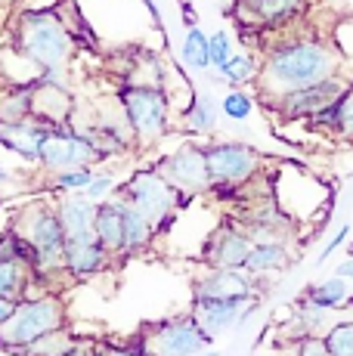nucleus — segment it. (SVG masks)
Instances as JSON below:
<instances>
[{
  "mask_svg": "<svg viewBox=\"0 0 353 356\" xmlns=\"http://www.w3.org/2000/svg\"><path fill=\"white\" fill-rule=\"evenodd\" d=\"M208 47H211V68H223L236 56V38L227 29H217L208 34Z\"/></svg>",
  "mask_w": 353,
  "mask_h": 356,
  "instance_id": "33",
  "label": "nucleus"
},
{
  "mask_svg": "<svg viewBox=\"0 0 353 356\" xmlns=\"http://www.w3.org/2000/svg\"><path fill=\"white\" fill-rule=\"evenodd\" d=\"M103 159L93 140L84 134L74 121H65V124H56L47 130L44 143H40V168L47 174H59V170H69V168H97Z\"/></svg>",
  "mask_w": 353,
  "mask_h": 356,
  "instance_id": "8",
  "label": "nucleus"
},
{
  "mask_svg": "<svg viewBox=\"0 0 353 356\" xmlns=\"http://www.w3.org/2000/svg\"><path fill=\"white\" fill-rule=\"evenodd\" d=\"M93 174H97V168H90V164L59 170V174H50V189L53 193H84V189L90 186Z\"/></svg>",
  "mask_w": 353,
  "mask_h": 356,
  "instance_id": "31",
  "label": "nucleus"
},
{
  "mask_svg": "<svg viewBox=\"0 0 353 356\" xmlns=\"http://www.w3.org/2000/svg\"><path fill=\"white\" fill-rule=\"evenodd\" d=\"M341 74V53L316 34H291L267 47L257 74V97L273 102L291 90Z\"/></svg>",
  "mask_w": 353,
  "mask_h": 356,
  "instance_id": "1",
  "label": "nucleus"
},
{
  "mask_svg": "<svg viewBox=\"0 0 353 356\" xmlns=\"http://www.w3.org/2000/svg\"><path fill=\"white\" fill-rule=\"evenodd\" d=\"M180 63L186 72L192 74H205L211 72V47H208V34L199 29V25H192V29H186L180 40Z\"/></svg>",
  "mask_w": 353,
  "mask_h": 356,
  "instance_id": "25",
  "label": "nucleus"
},
{
  "mask_svg": "<svg viewBox=\"0 0 353 356\" xmlns=\"http://www.w3.org/2000/svg\"><path fill=\"white\" fill-rule=\"evenodd\" d=\"M199 356H220V353H217V350H211V347H208V350H202Z\"/></svg>",
  "mask_w": 353,
  "mask_h": 356,
  "instance_id": "42",
  "label": "nucleus"
},
{
  "mask_svg": "<svg viewBox=\"0 0 353 356\" xmlns=\"http://www.w3.org/2000/svg\"><path fill=\"white\" fill-rule=\"evenodd\" d=\"M115 102H118L137 143H158L161 136L171 134V97H167L165 87L124 81L118 87Z\"/></svg>",
  "mask_w": 353,
  "mask_h": 356,
  "instance_id": "5",
  "label": "nucleus"
},
{
  "mask_svg": "<svg viewBox=\"0 0 353 356\" xmlns=\"http://www.w3.org/2000/svg\"><path fill=\"white\" fill-rule=\"evenodd\" d=\"M350 310H353V298H350Z\"/></svg>",
  "mask_w": 353,
  "mask_h": 356,
  "instance_id": "43",
  "label": "nucleus"
},
{
  "mask_svg": "<svg viewBox=\"0 0 353 356\" xmlns=\"http://www.w3.org/2000/svg\"><path fill=\"white\" fill-rule=\"evenodd\" d=\"M288 260H291L288 245H285L282 238H261V242H254V248H251L242 270H245L251 279H263V276H273V273L285 270Z\"/></svg>",
  "mask_w": 353,
  "mask_h": 356,
  "instance_id": "22",
  "label": "nucleus"
},
{
  "mask_svg": "<svg viewBox=\"0 0 353 356\" xmlns=\"http://www.w3.org/2000/svg\"><path fill=\"white\" fill-rule=\"evenodd\" d=\"M335 134L344 140H353V84L338 99V118H335Z\"/></svg>",
  "mask_w": 353,
  "mask_h": 356,
  "instance_id": "35",
  "label": "nucleus"
},
{
  "mask_svg": "<svg viewBox=\"0 0 353 356\" xmlns=\"http://www.w3.org/2000/svg\"><path fill=\"white\" fill-rule=\"evenodd\" d=\"M335 276H341V279H347V282L353 285V248H350V254L341 260V264L335 266Z\"/></svg>",
  "mask_w": 353,
  "mask_h": 356,
  "instance_id": "39",
  "label": "nucleus"
},
{
  "mask_svg": "<svg viewBox=\"0 0 353 356\" xmlns=\"http://www.w3.org/2000/svg\"><path fill=\"white\" fill-rule=\"evenodd\" d=\"M236 16L254 29H282L301 19L307 0H236Z\"/></svg>",
  "mask_w": 353,
  "mask_h": 356,
  "instance_id": "16",
  "label": "nucleus"
},
{
  "mask_svg": "<svg viewBox=\"0 0 353 356\" xmlns=\"http://www.w3.org/2000/svg\"><path fill=\"white\" fill-rule=\"evenodd\" d=\"M16 229L28 238V245L35 248V273L38 279L50 276V273L63 270V257H65V236L63 220H59L56 208L50 202H35L19 214Z\"/></svg>",
  "mask_w": 353,
  "mask_h": 356,
  "instance_id": "6",
  "label": "nucleus"
},
{
  "mask_svg": "<svg viewBox=\"0 0 353 356\" xmlns=\"http://www.w3.org/2000/svg\"><path fill=\"white\" fill-rule=\"evenodd\" d=\"M155 168L183 198L211 193V170H208L205 146H199V143H183V146L165 152L155 161Z\"/></svg>",
  "mask_w": 353,
  "mask_h": 356,
  "instance_id": "9",
  "label": "nucleus"
},
{
  "mask_svg": "<svg viewBox=\"0 0 353 356\" xmlns=\"http://www.w3.org/2000/svg\"><path fill=\"white\" fill-rule=\"evenodd\" d=\"M74 112H78V102H74L65 84H56V81L47 78H38L31 84V115L38 121H44L47 127L65 124V121L74 118Z\"/></svg>",
  "mask_w": 353,
  "mask_h": 356,
  "instance_id": "13",
  "label": "nucleus"
},
{
  "mask_svg": "<svg viewBox=\"0 0 353 356\" xmlns=\"http://www.w3.org/2000/svg\"><path fill=\"white\" fill-rule=\"evenodd\" d=\"M220 124V102L211 93H192L189 106L180 115V127L189 136H211Z\"/></svg>",
  "mask_w": 353,
  "mask_h": 356,
  "instance_id": "21",
  "label": "nucleus"
},
{
  "mask_svg": "<svg viewBox=\"0 0 353 356\" xmlns=\"http://www.w3.org/2000/svg\"><path fill=\"white\" fill-rule=\"evenodd\" d=\"M208 170H211V193H236L261 174V152L242 140H217L205 146Z\"/></svg>",
  "mask_w": 353,
  "mask_h": 356,
  "instance_id": "7",
  "label": "nucleus"
},
{
  "mask_svg": "<svg viewBox=\"0 0 353 356\" xmlns=\"http://www.w3.org/2000/svg\"><path fill=\"white\" fill-rule=\"evenodd\" d=\"M13 44L25 53L38 68H65L74 53V38L56 6L22 10L13 29Z\"/></svg>",
  "mask_w": 353,
  "mask_h": 356,
  "instance_id": "2",
  "label": "nucleus"
},
{
  "mask_svg": "<svg viewBox=\"0 0 353 356\" xmlns=\"http://www.w3.org/2000/svg\"><path fill=\"white\" fill-rule=\"evenodd\" d=\"M307 298L313 300V304H319L322 310L335 313V310H344V307H350V298H353V285L347 282V279L341 276H325L319 279V282H313L307 289Z\"/></svg>",
  "mask_w": 353,
  "mask_h": 356,
  "instance_id": "24",
  "label": "nucleus"
},
{
  "mask_svg": "<svg viewBox=\"0 0 353 356\" xmlns=\"http://www.w3.org/2000/svg\"><path fill=\"white\" fill-rule=\"evenodd\" d=\"M124 211L127 202L118 193L112 198H103L97 208V238L115 257H121V245H124Z\"/></svg>",
  "mask_w": 353,
  "mask_h": 356,
  "instance_id": "20",
  "label": "nucleus"
},
{
  "mask_svg": "<svg viewBox=\"0 0 353 356\" xmlns=\"http://www.w3.org/2000/svg\"><path fill=\"white\" fill-rule=\"evenodd\" d=\"M90 356H93V353H90Z\"/></svg>",
  "mask_w": 353,
  "mask_h": 356,
  "instance_id": "44",
  "label": "nucleus"
},
{
  "mask_svg": "<svg viewBox=\"0 0 353 356\" xmlns=\"http://www.w3.org/2000/svg\"><path fill=\"white\" fill-rule=\"evenodd\" d=\"M288 344H291V356H329L322 334H304V338L288 341Z\"/></svg>",
  "mask_w": 353,
  "mask_h": 356,
  "instance_id": "37",
  "label": "nucleus"
},
{
  "mask_svg": "<svg viewBox=\"0 0 353 356\" xmlns=\"http://www.w3.org/2000/svg\"><path fill=\"white\" fill-rule=\"evenodd\" d=\"M251 298L254 279L242 266H208L192 285V300H217V298Z\"/></svg>",
  "mask_w": 353,
  "mask_h": 356,
  "instance_id": "14",
  "label": "nucleus"
},
{
  "mask_svg": "<svg viewBox=\"0 0 353 356\" xmlns=\"http://www.w3.org/2000/svg\"><path fill=\"white\" fill-rule=\"evenodd\" d=\"M118 186H121L118 174H115V170H108V168H103V170H97V174H93L90 186H87L84 193L90 195L93 202H103V198H112L115 193H118Z\"/></svg>",
  "mask_w": 353,
  "mask_h": 356,
  "instance_id": "34",
  "label": "nucleus"
},
{
  "mask_svg": "<svg viewBox=\"0 0 353 356\" xmlns=\"http://www.w3.org/2000/svg\"><path fill=\"white\" fill-rule=\"evenodd\" d=\"M211 72H217L214 81H220L227 87H248V84H257L261 63L254 56H248V53H236L223 68H211Z\"/></svg>",
  "mask_w": 353,
  "mask_h": 356,
  "instance_id": "28",
  "label": "nucleus"
},
{
  "mask_svg": "<svg viewBox=\"0 0 353 356\" xmlns=\"http://www.w3.org/2000/svg\"><path fill=\"white\" fill-rule=\"evenodd\" d=\"M118 195L131 204L133 211L149 220L155 227V232H165L176 220V211H180L183 195L176 193L171 183L161 177V170L155 168H137L121 180Z\"/></svg>",
  "mask_w": 353,
  "mask_h": 356,
  "instance_id": "4",
  "label": "nucleus"
},
{
  "mask_svg": "<svg viewBox=\"0 0 353 356\" xmlns=\"http://www.w3.org/2000/svg\"><path fill=\"white\" fill-rule=\"evenodd\" d=\"M6 180H10V170H6L3 164H0V183H6Z\"/></svg>",
  "mask_w": 353,
  "mask_h": 356,
  "instance_id": "41",
  "label": "nucleus"
},
{
  "mask_svg": "<svg viewBox=\"0 0 353 356\" xmlns=\"http://www.w3.org/2000/svg\"><path fill=\"white\" fill-rule=\"evenodd\" d=\"M155 227L149 220H142L137 211L127 204L124 211V245H121V257H131V254H140V251H146L149 245L155 242Z\"/></svg>",
  "mask_w": 353,
  "mask_h": 356,
  "instance_id": "27",
  "label": "nucleus"
},
{
  "mask_svg": "<svg viewBox=\"0 0 353 356\" xmlns=\"http://www.w3.org/2000/svg\"><path fill=\"white\" fill-rule=\"evenodd\" d=\"M251 304V298H217V300H192V316L199 328L208 334V341L220 338V334H227L229 328L239 325L242 313H245V307Z\"/></svg>",
  "mask_w": 353,
  "mask_h": 356,
  "instance_id": "15",
  "label": "nucleus"
},
{
  "mask_svg": "<svg viewBox=\"0 0 353 356\" xmlns=\"http://www.w3.org/2000/svg\"><path fill=\"white\" fill-rule=\"evenodd\" d=\"M63 229L69 238H84V236H97V208L99 202H93L87 193H63L53 202Z\"/></svg>",
  "mask_w": 353,
  "mask_h": 356,
  "instance_id": "19",
  "label": "nucleus"
},
{
  "mask_svg": "<svg viewBox=\"0 0 353 356\" xmlns=\"http://www.w3.org/2000/svg\"><path fill=\"white\" fill-rule=\"evenodd\" d=\"M47 130L50 127L44 121H38L35 115L19 121H0V146L16 152L28 164H40V143H44Z\"/></svg>",
  "mask_w": 353,
  "mask_h": 356,
  "instance_id": "18",
  "label": "nucleus"
},
{
  "mask_svg": "<svg viewBox=\"0 0 353 356\" xmlns=\"http://www.w3.org/2000/svg\"><path fill=\"white\" fill-rule=\"evenodd\" d=\"M93 356H155L146 341H133V344H103L93 347Z\"/></svg>",
  "mask_w": 353,
  "mask_h": 356,
  "instance_id": "36",
  "label": "nucleus"
},
{
  "mask_svg": "<svg viewBox=\"0 0 353 356\" xmlns=\"http://www.w3.org/2000/svg\"><path fill=\"white\" fill-rule=\"evenodd\" d=\"M347 90V81L344 74H335V78H325L319 84H310V87H301V90H291L285 97L267 102L279 118L285 121H310L316 112H322L325 106L341 99V93Z\"/></svg>",
  "mask_w": 353,
  "mask_h": 356,
  "instance_id": "10",
  "label": "nucleus"
},
{
  "mask_svg": "<svg viewBox=\"0 0 353 356\" xmlns=\"http://www.w3.org/2000/svg\"><path fill=\"white\" fill-rule=\"evenodd\" d=\"M347 236H350V223H344V227L338 229L335 236H331L329 242L322 245V251H319V254H316V266H322L325 260H329L331 254H335V251H338V248H341V245H344V238H347Z\"/></svg>",
  "mask_w": 353,
  "mask_h": 356,
  "instance_id": "38",
  "label": "nucleus"
},
{
  "mask_svg": "<svg viewBox=\"0 0 353 356\" xmlns=\"http://www.w3.org/2000/svg\"><path fill=\"white\" fill-rule=\"evenodd\" d=\"M239 223L254 236V242H261V238H282V229H285V217L279 214L276 202L251 208L245 214V220H239Z\"/></svg>",
  "mask_w": 353,
  "mask_h": 356,
  "instance_id": "26",
  "label": "nucleus"
},
{
  "mask_svg": "<svg viewBox=\"0 0 353 356\" xmlns=\"http://www.w3.org/2000/svg\"><path fill=\"white\" fill-rule=\"evenodd\" d=\"M35 279H38V273L31 270V264H25L19 257L0 254V298H10V300L28 298V289Z\"/></svg>",
  "mask_w": 353,
  "mask_h": 356,
  "instance_id": "23",
  "label": "nucleus"
},
{
  "mask_svg": "<svg viewBox=\"0 0 353 356\" xmlns=\"http://www.w3.org/2000/svg\"><path fill=\"white\" fill-rule=\"evenodd\" d=\"M13 310H16V300H10V298H0V328H3V323L13 316Z\"/></svg>",
  "mask_w": 353,
  "mask_h": 356,
  "instance_id": "40",
  "label": "nucleus"
},
{
  "mask_svg": "<svg viewBox=\"0 0 353 356\" xmlns=\"http://www.w3.org/2000/svg\"><path fill=\"white\" fill-rule=\"evenodd\" d=\"M329 356H353V319H338L322 334Z\"/></svg>",
  "mask_w": 353,
  "mask_h": 356,
  "instance_id": "32",
  "label": "nucleus"
},
{
  "mask_svg": "<svg viewBox=\"0 0 353 356\" xmlns=\"http://www.w3.org/2000/svg\"><path fill=\"white\" fill-rule=\"evenodd\" d=\"M31 115V84H13L0 93V121H19Z\"/></svg>",
  "mask_w": 353,
  "mask_h": 356,
  "instance_id": "30",
  "label": "nucleus"
},
{
  "mask_svg": "<svg viewBox=\"0 0 353 356\" xmlns=\"http://www.w3.org/2000/svg\"><path fill=\"white\" fill-rule=\"evenodd\" d=\"M146 344L152 347L155 356H199L202 350H208V334L199 328L195 316H176L165 319L149 332Z\"/></svg>",
  "mask_w": 353,
  "mask_h": 356,
  "instance_id": "11",
  "label": "nucleus"
},
{
  "mask_svg": "<svg viewBox=\"0 0 353 356\" xmlns=\"http://www.w3.org/2000/svg\"><path fill=\"white\" fill-rule=\"evenodd\" d=\"M251 248H254V236L242 223H220L208 238L202 260L208 266H245Z\"/></svg>",
  "mask_w": 353,
  "mask_h": 356,
  "instance_id": "12",
  "label": "nucleus"
},
{
  "mask_svg": "<svg viewBox=\"0 0 353 356\" xmlns=\"http://www.w3.org/2000/svg\"><path fill=\"white\" fill-rule=\"evenodd\" d=\"M257 108V93L245 90V87H227V93L220 97V115L233 124H242L254 115Z\"/></svg>",
  "mask_w": 353,
  "mask_h": 356,
  "instance_id": "29",
  "label": "nucleus"
},
{
  "mask_svg": "<svg viewBox=\"0 0 353 356\" xmlns=\"http://www.w3.org/2000/svg\"><path fill=\"white\" fill-rule=\"evenodd\" d=\"M115 254L99 242L97 236H84V238H69L65 242V257H63V270L74 279H90L108 266V260Z\"/></svg>",
  "mask_w": 353,
  "mask_h": 356,
  "instance_id": "17",
  "label": "nucleus"
},
{
  "mask_svg": "<svg viewBox=\"0 0 353 356\" xmlns=\"http://www.w3.org/2000/svg\"><path fill=\"white\" fill-rule=\"evenodd\" d=\"M65 304L59 294L44 291L35 298L16 300L13 316L0 328V350L13 356H28V350L38 344L40 338L65 328Z\"/></svg>",
  "mask_w": 353,
  "mask_h": 356,
  "instance_id": "3",
  "label": "nucleus"
}]
</instances>
